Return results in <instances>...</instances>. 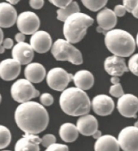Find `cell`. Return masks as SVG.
<instances>
[{"mask_svg": "<svg viewBox=\"0 0 138 151\" xmlns=\"http://www.w3.org/2000/svg\"><path fill=\"white\" fill-rule=\"evenodd\" d=\"M15 120L18 128L25 134L37 135L47 128L49 115L42 104L29 101L17 106Z\"/></svg>", "mask_w": 138, "mask_h": 151, "instance_id": "6da1fadb", "label": "cell"}, {"mask_svg": "<svg viewBox=\"0 0 138 151\" xmlns=\"http://www.w3.org/2000/svg\"><path fill=\"white\" fill-rule=\"evenodd\" d=\"M59 106L65 114L71 116L88 115L91 109V101L85 91L76 87L64 89L59 97Z\"/></svg>", "mask_w": 138, "mask_h": 151, "instance_id": "7a4b0ae2", "label": "cell"}, {"mask_svg": "<svg viewBox=\"0 0 138 151\" xmlns=\"http://www.w3.org/2000/svg\"><path fill=\"white\" fill-rule=\"evenodd\" d=\"M105 45L115 56L129 57L136 50V41L132 34L120 29H115L105 34Z\"/></svg>", "mask_w": 138, "mask_h": 151, "instance_id": "3957f363", "label": "cell"}, {"mask_svg": "<svg viewBox=\"0 0 138 151\" xmlns=\"http://www.w3.org/2000/svg\"><path fill=\"white\" fill-rule=\"evenodd\" d=\"M93 24V19L87 14L77 12L67 18L63 24V35L71 44L79 42L85 37L87 29Z\"/></svg>", "mask_w": 138, "mask_h": 151, "instance_id": "277c9868", "label": "cell"}, {"mask_svg": "<svg viewBox=\"0 0 138 151\" xmlns=\"http://www.w3.org/2000/svg\"><path fill=\"white\" fill-rule=\"evenodd\" d=\"M51 54L58 61H68L74 65L82 64V54L73 44L64 39H57L51 46Z\"/></svg>", "mask_w": 138, "mask_h": 151, "instance_id": "5b68a950", "label": "cell"}, {"mask_svg": "<svg viewBox=\"0 0 138 151\" xmlns=\"http://www.w3.org/2000/svg\"><path fill=\"white\" fill-rule=\"evenodd\" d=\"M11 94L16 102L22 104L38 97L40 92L35 89L33 84L29 81L26 79H20L12 84L11 88Z\"/></svg>", "mask_w": 138, "mask_h": 151, "instance_id": "8992f818", "label": "cell"}, {"mask_svg": "<svg viewBox=\"0 0 138 151\" xmlns=\"http://www.w3.org/2000/svg\"><path fill=\"white\" fill-rule=\"evenodd\" d=\"M73 80V75L62 68H54L46 74V82L50 89L63 91Z\"/></svg>", "mask_w": 138, "mask_h": 151, "instance_id": "52a82bcc", "label": "cell"}, {"mask_svg": "<svg viewBox=\"0 0 138 151\" xmlns=\"http://www.w3.org/2000/svg\"><path fill=\"white\" fill-rule=\"evenodd\" d=\"M17 24L20 33L24 35H33L40 28L39 17L33 12H24L17 17Z\"/></svg>", "mask_w": 138, "mask_h": 151, "instance_id": "ba28073f", "label": "cell"}, {"mask_svg": "<svg viewBox=\"0 0 138 151\" xmlns=\"http://www.w3.org/2000/svg\"><path fill=\"white\" fill-rule=\"evenodd\" d=\"M117 141L123 151H138V128L125 127L119 133Z\"/></svg>", "mask_w": 138, "mask_h": 151, "instance_id": "9c48e42d", "label": "cell"}, {"mask_svg": "<svg viewBox=\"0 0 138 151\" xmlns=\"http://www.w3.org/2000/svg\"><path fill=\"white\" fill-rule=\"evenodd\" d=\"M117 109L126 118H136L138 112V98L132 93H124L119 99Z\"/></svg>", "mask_w": 138, "mask_h": 151, "instance_id": "30bf717a", "label": "cell"}, {"mask_svg": "<svg viewBox=\"0 0 138 151\" xmlns=\"http://www.w3.org/2000/svg\"><path fill=\"white\" fill-rule=\"evenodd\" d=\"M97 22L98 24L97 31L98 33L106 34V32L114 29L117 24V17L113 10L104 7L101 11H99L97 15Z\"/></svg>", "mask_w": 138, "mask_h": 151, "instance_id": "8fae6325", "label": "cell"}, {"mask_svg": "<svg viewBox=\"0 0 138 151\" xmlns=\"http://www.w3.org/2000/svg\"><path fill=\"white\" fill-rule=\"evenodd\" d=\"M29 45L33 48V51L39 54H44L51 49L52 39L47 32L38 30L31 36Z\"/></svg>", "mask_w": 138, "mask_h": 151, "instance_id": "7c38bea8", "label": "cell"}, {"mask_svg": "<svg viewBox=\"0 0 138 151\" xmlns=\"http://www.w3.org/2000/svg\"><path fill=\"white\" fill-rule=\"evenodd\" d=\"M91 106L95 114L101 116H106L111 114L115 109L113 99L106 94H98L93 99Z\"/></svg>", "mask_w": 138, "mask_h": 151, "instance_id": "4fadbf2b", "label": "cell"}, {"mask_svg": "<svg viewBox=\"0 0 138 151\" xmlns=\"http://www.w3.org/2000/svg\"><path fill=\"white\" fill-rule=\"evenodd\" d=\"M12 59L20 65H28L31 63L34 57V51L29 44L20 42L15 45L12 50Z\"/></svg>", "mask_w": 138, "mask_h": 151, "instance_id": "5bb4252c", "label": "cell"}, {"mask_svg": "<svg viewBox=\"0 0 138 151\" xmlns=\"http://www.w3.org/2000/svg\"><path fill=\"white\" fill-rule=\"evenodd\" d=\"M21 71V65L13 59H7L0 63V77L5 81L17 79Z\"/></svg>", "mask_w": 138, "mask_h": 151, "instance_id": "9a60e30c", "label": "cell"}, {"mask_svg": "<svg viewBox=\"0 0 138 151\" xmlns=\"http://www.w3.org/2000/svg\"><path fill=\"white\" fill-rule=\"evenodd\" d=\"M105 71L111 76H121L124 73L128 72V66L124 58L118 56H109L104 62Z\"/></svg>", "mask_w": 138, "mask_h": 151, "instance_id": "2e32d148", "label": "cell"}, {"mask_svg": "<svg viewBox=\"0 0 138 151\" xmlns=\"http://www.w3.org/2000/svg\"><path fill=\"white\" fill-rule=\"evenodd\" d=\"M77 130L83 136H93L98 130V123L97 119L92 115H86L80 116L76 122Z\"/></svg>", "mask_w": 138, "mask_h": 151, "instance_id": "e0dca14e", "label": "cell"}, {"mask_svg": "<svg viewBox=\"0 0 138 151\" xmlns=\"http://www.w3.org/2000/svg\"><path fill=\"white\" fill-rule=\"evenodd\" d=\"M17 12L8 3H0V28H10L17 23Z\"/></svg>", "mask_w": 138, "mask_h": 151, "instance_id": "ac0fdd59", "label": "cell"}, {"mask_svg": "<svg viewBox=\"0 0 138 151\" xmlns=\"http://www.w3.org/2000/svg\"><path fill=\"white\" fill-rule=\"evenodd\" d=\"M41 138L37 135L24 134L15 145V151H40Z\"/></svg>", "mask_w": 138, "mask_h": 151, "instance_id": "d6986e66", "label": "cell"}, {"mask_svg": "<svg viewBox=\"0 0 138 151\" xmlns=\"http://www.w3.org/2000/svg\"><path fill=\"white\" fill-rule=\"evenodd\" d=\"M46 76V68L38 63H31L24 68V76L27 81L33 83H40Z\"/></svg>", "mask_w": 138, "mask_h": 151, "instance_id": "ffe728a7", "label": "cell"}, {"mask_svg": "<svg viewBox=\"0 0 138 151\" xmlns=\"http://www.w3.org/2000/svg\"><path fill=\"white\" fill-rule=\"evenodd\" d=\"M73 80L76 88L86 92L90 89L94 84V77L92 73L87 70H80L73 76Z\"/></svg>", "mask_w": 138, "mask_h": 151, "instance_id": "44dd1931", "label": "cell"}, {"mask_svg": "<svg viewBox=\"0 0 138 151\" xmlns=\"http://www.w3.org/2000/svg\"><path fill=\"white\" fill-rule=\"evenodd\" d=\"M117 139L111 135H104L96 141L94 151H119Z\"/></svg>", "mask_w": 138, "mask_h": 151, "instance_id": "7402d4cb", "label": "cell"}, {"mask_svg": "<svg viewBox=\"0 0 138 151\" xmlns=\"http://www.w3.org/2000/svg\"><path fill=\"white\" fill-rule=\"evenodd\" d=\"M59 134L63 141L68 143H71L78 138L79 132L77 130L76 125L72 123H65L60 126Z\"/></svg>", "mask_w": 138, "mask_h": 151, "instance_id": "603a6c76", "label": "cell"}, {"mask_svg": "<svg viewBox=\"0 0 138 151\" xmlns=\"http://www.w3.org/2000/svg\"><path fill=\"white\" fill-rule=\"evenodd\" d=\"M77 12H80L79 4L75 1H72V3L65 8L57 10V19L59 21L64 22L67 18H68L70 16Z\"/></svg>", "mask_w": 138, "mask_h": 151, "instance_id": "cb8c5ba5", "label": "cell"}, {"mask_svg": "<svg viewBox=\"0 0 138 151\" xmlns=\"http://www.w3.org/2000/svg\"><path fill=\"white\" fill-rule=\"evenodd\" d=\"M83 5L92 12H98L104 8L107 4L106 0H82Z\"/></svg>", "mask_w": 138, "mask_h": 151, "instance_id": "d4e9b609", "label": "cell"}, {"mask_svg": "<svg viewBox=\"0 0 138 151\" xmlns=\"http://www.w3.org/2000/svg\"><path fill=\"white\" fill-rule=\"evenodd\" d=\"M11 140L10 130L4 125H0V150L7 147L11 143Z\"/></svg>", "mask_w": 138, "mask_h": 151, "instance_id": "484cf974", "label": "cell"}, {"mask_svg": "<svg viewBox=\"0 0 138 151\" xmlns=\"http://www.w3.org/2000/svg\"><path fill=\"white\" fill-rule=\"evenodd\" d=\"M128 71L138 76V53L131 56L128 60Z\"/></svg>", "mask_w": 138, "mask_h": 151, "instance_id": "4316f807", "label": "cell"}, {"mask_svg": "<svg viewBox=\"0 0 138 151\" xmlns=\"http://www.w3.org/2000/svg\"><path fill=\"white\" fill-rule=\"evenodd\" d=\"M109 93L111 96L115 97V98H118V99H119L120 97L124 94V89H123V87L120 85V83H119L117 85H112L110 87Z\"/></svg>", "mask_w": 138, "mask_h": 151, "instance_id": "83f0119b", "label": "cell"}, {"mask_svg": "<svg viewBox=\"0 0 138 151\" xmlns=\"http://www.w3.org/2000/svg\"><path fill=\"white\" fill-rule=\"evenodd\" d=\"M56 137L55 135L53 134H46L44 135L42 138H41V144L45 148L50 146L51 145L55 144Z\"/></svg>", "mask_w": 138, "mask_h": 151, "instance_id": "f1b7e54d", "label": "cell"}, {"mask_svg": "<svg viewBox=\"0 0 138 151\" xmlns=\"http://www.w3.org/2000/svg\"><path fill=\"white\" fill-rule=\"evenodd\" d=\"M40 102L43 106H49L53 104L54 98L49 93H44L40 96Z\"/></svg>", "mask_w": 138, "mask_h": 151, "instance_id": "f546056e", "label": "cell"}, {"mask_svg": "<svg viewBox=\"0 0 138 151\" xmlns=\"http://www.w3.org/2000/svg\"><path fill=\"white\" fill-rule=\"evenodd\" d=\"M138 4L137 0H124L123 1V6L124 7L125 10L128 12L132 13L134 8L137 7Z\"/></svg>", "mask_w": 138, "mask_h": 151, "instance_id": "4dcf8cb0", "label": "cell"}, {"mask_svg": "<svg viewBox=\"0 0 138 151\" xmlns=\"http://www.w3.org/2000/svg\"><path fill=\"white\" fill-rule=\"evenodd\" d=\"M45 151H69L68 147L63 144H53L49 147L46 148Z\"/></svg>", "mask_w": 138, "mask_h": 151, "instance_id": "1f68e13d", "label": "cell"}, {"mask_svg": "<svg viewBox=\"0 0 138 151\" xmlns=\"http://www.w3.org/2000/svg\"><path fill=\"white\" fill-rule=\"evenodd\" d=\"M53 5L59 7V9H63L68 7L72 3V0H50V1Z\"/></svg>", "mask_w": 138, "mask_h": 151, "instance_id": "d6a6232c", "label": "cell"}, {"mask_svg": "<svg viewBox=\"0 0 138 151\" xmlns=\"http://www.w3.org/2000/svg\"><path fill=\"white\" fill-rule=\"evenodd\" d=\"M114 13L115 14V16L116 17H122L124 16L125 14H126V10H125L124 7L121 5V4H119V5H116L114 8Z\"/></svg>", "mask_w": 138, "mask_h": 151, "instance_id": "836d02e7", "label": "cell"}, {"mask_svg": "<svg viewBox=\"0 0 138 151\" xmlns=\"http://www.w3.org/2000/svg\"><path fill=\"white\" fill-rule=\"evenodd\" d=\"M29 5L33 9H41L44 5V1L43 0H30Z\"/></svg>", "mask_w": 138, "mask_h": 151, "instance_id": "e575fe53", "label": "cell"}, {"mask_svg": "<svg viewBox=\"0 0 138 151\" xmlns=\"http://www.w3.org/2000/svg\"><path fill=\"white\" fill-rule=\"evenodd\" d=\"M13 40L12 38H6V39H4V42H3V44L2 46H4V49H12L13 48Z\"/></svg>", "mask_w": 138, "mask_h": 151, "instance_id": "d590c367", "label": "cell"}, {"mask_svg": "<svg viewBox=\"0 0 138 151\" xmlns=\"http://www.w3.org/2000/svg\"><path fill=\"white\" fill-rule=\"evenodd\" d=\"M15 40L17 41V43L24 42V40H25V35L21 33H17V34H16V36H15Z\"/></svg>", "mask_w": 138, "mask_h": 151, "instance_id": "8d00e7d4", "label": "cell"}, {"mask_svg": "<svg viewBox=\"0 0 138 151\" xmlns=\"http://www.w3.org/2000/svg\"><path fill=\"white\" fill-rule=\"evenodd\" d=\"M111 82L112 83V85H117V84L119 83V78L118 76H111Z\"/></svg>", "mask_w": 138, "mask_h": 151, "instance_id": "74e56055", "label": "cell"}, {"mask_svg": "<svg viewBox=\"0 0 138 151\" xmlns=\"http://www.w3.org/2000/svg\"><path fill=\"white\" fill-rule=\"evenodd\" d=\"M92 137L94 138V139H96V140H98V139H99V138L102 137V132L99 131V130H98V131L96 132L93 135Z\"/></svg>", "mask_w": 138, "mask_h": 151, "instance_id": "f35d334b", "label": "cell"}, {"mask_svg": "<svg viewBox=\"0 0 138 151\" xmlns=\"http://www.w3.org/2000/svg\"><path fill=\"white\" fill-rule=\"evenodd\" d=\"M132 16H133L135 18L138 19V4H137V7L134 8V10L132 11Z\"/></svg>", "mask_w": 138, "mask_h": 151, "instance_id": "ab89813d", "label": "cell"}, {"mask_svg": "<svg viewBox=\"0 0 138 151\" xmlns=\"http://www.w3.org/2000/svg\"><path fill=\"white\" fill-rule=\"evenodd\" d=\"M3 42H4V32L0 28V46L3 44Z\"/></svg>", "mask_w": 138, "mask_h": 151, "instance_id": "60d3db41", "label": "cell"}, {"mask_svg": "<svg viewBox=\"0 0 138 151\" xmlns=\"http://www.w3.org/2000/svg\"><path fill=\"white\" fill-rule=\"evenodd\" d=\"M7 3L11 4L12 6H13V5H15V4H17L18 3H19V0H7Z\"/></svg>", "mask_w": 138, "mask_h": 151, "instance_id": "b9f144b4", "label": "cell"}, {"mask_svg": "<svg viewBox=\"0 0 138 151\" xmlns=\"http://www.w3.org/2000/svg\"><path fill=\"white\" fill-rule=\"evenodd\" d=\"M4 51H5V49H4V47L2 45L0 46V54H3V53H4Z\"/></svg>", "mask_w": 138, "mask_h": 151, "instance_id": "7bdbcfd3", "label": "cell"}, {"mask_svg": "<svg viewBox=\"0 0 138 151\" xmlns=\"http://www.w3.org/2000/svg\"><path fill=\"white\" fill-rule=\"evenodd\" d=\"M136 46H137L138 47V33H137V38H136Z\"/></svg>", "mask_w": 138, "mask_h": 151, "instance_id": "ee69618b", "label": "cell"}, {"mask_svg": "<svg viewBox=\"0 0 138 151\" xmlns=\"http://www.w3.org/2000/svg\"><path fill=\"white\" fill-rule=\"evenodd\" d=\"M134 126H136L137 128H138V120H137V122H136V124H135Z\"/></svg>", "mask_w": 138, "mask_h": 151, "instance_id": "f6af8a7d", "label": "cell"}, {"mask_svg": "<svg viewBox=\"0 0 138 151\" xmlns=\"http://www.w3.org/2000/svg\"><path fill=\"white\" fill-rule=\"evenodd\" d=\"M1 101H2V97H1V94H0V103H1Z\"/></svg>", "mask_w": 138, "mask_h": 151, "instance_id": "bcb514c9", "label": "cell"}, {"mask_svg": "<svg viewBox=\"0 0 138 151\" xmlns=\"http://www.w3.org/2000/svg\"><path fill=\"white\" fill-rule=\"evenodd\" d=\"M2 151H11V150H2Z\"/></svg>", "mask_w": 138, "mask_h": 151, "instance_id": "7dc6e473", "label": "cell"}]
</instances>
